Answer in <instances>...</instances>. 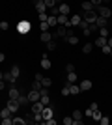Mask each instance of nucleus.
Here are the masks:
<instances>
[{
    "label": "nucleus",
    "instance_id": "nucleus-17",
    "mask_svg": "<svg viewBox=\"0 0 112 125\" xmlns=\"http://www.w3.org/2000/svg\"><path fill=\"white\" fill-rule=\"evenodd\" d=\"M41 67H43V69H51V60L47 58V54L41 58Z\"/></svg>",
    "mask_w": 112,
    "mask_h": 125
},
{
    "label": "nucleus",
    "instance_id": "nucleus-18",
    "mask_svg": "<svg viewBox=\"0 0 112 125\" xmlns=\"http://www.w3.org/2000/svg\"><path fill=\"white\" fill-rule=\"evenodd\" d=\"M80 21H82V15H73L71 17V26H79Z\"/></svg>",
    "mask_w": 112,
    "mask_h": 125
},
{
    "label": "nucleus",
    "instance_id": "nucleus-56",
    "mask_svg": "<svg viewBox=\"0 0 112 125\" xmlns=\"http://www.w3.org/2000/svg\"><path fill=\"white\" fill-rule=\"evenodd\" d=\"M103 2H110V0H103Z\"/></svg>",
    "mask_w": 112,
    "mask_h": 125
},
{
    "label": "nucleus",
    "instance_id": "nucleus-32",
    "mask_svg": "<svg viewBox=\"0 0 112 125\" xmlns=\"http://www.w3.org/2000/svg\"><path fill=\"white\" fill-rule=\"evenodd\" d=\"M17 101H19V104H26V103H30V101H28V95H19V97H17Z\"/></svg>",
    "mask_w": 112,
    "mask_h": 125
},
{
    "label": "nucleus",
    "instance_id": "nucleus-27",
    "mask_svg": "<svg viewBox=\"0 0 112 125\" xmlns=\"http://www.w3.org/2000/svg\"><path fill=\"white\" fill-rule=\"evenodd\" d=\"M65 39H67V43H71V45H77V43H79V37L73 36V34H71V36H67Z\"/></svg>",
    "mask_w": 112,
    "mask_h": 125
},
{
    "label": "nucleus",
    "instance_id": "nucleus-38",
    "mask_svg": "<svg viewBox=\"0 0 112 125\" xmlns=\"http://www.w3.org/2000/svg\"><path fill=\"white\" fill-rule=\"evenodd\" d=\"M47 30H51L49 22H47V21H41V32H47Z\"/></svg>",
    "mask_w": 112,
    "mask_h": 125
},
{
    "label": "nucleus",
    "instance_id": "nucleus-45",
    "mask_svg": "<svg viewBox=\"0 0 112 125\" xmlns=\"http://www.w3.org/2000/svg\"><path fill=\"white\" fill-rule=\"evenodd\" d=\"M65 71H67V73L75 71V65H73V63H67V65H65Z\"/></svg>",
    "mask_w": 112,
    "mask_h": 125
},
{
    "label": "nucleus",
    "instance_id": "nucleus-31",
    "mask_svg": "<svg viewBox=\"0 0 112 125\" xmlns=\"http://www.w3.org/2000/svg\"><path fill=\"white\" fill-rule=\"evenodd\" d=\"M45 45H47V51H56V39H52V41L45 43Z\"/></svg>",
    "mask_w": 112,
    "mask_h": 125
},
{
    "label": "nucleus",
    "instance_id": "nucleus-16",
    "mask_svg": "<svg viewBox=\"0 0 112 125\" xmlns=\"http://www.w3.org/2000/svg\"><path fill=\"white\" fill-rule=\"evenodd\" d=\"M82 10L84 11H92V10H95V6L92 4L90 0H84V2H82Z\"/></svg>",
    "mask_w": 112,
    "mask_h": 125
},
{
    "label": "nucleus",
    "instance_id": "nucleus-48",
    "mask_svg": "<svg viewBox=\"0 0 112 125\" xmlns=\"http://www.w3.org/2000/svg\"><path fill=\"white\" fill-rule=\"evenodd\" d=\"M47 13H39V21H47Z\"/></svg>",
    "mask_w": 112,
    "mask_h": 125
},
{
    "label": "nucleus",
    "instance_id": "nucleus-34",
    "mask_svg": "<svg viewBox=\"0 0 112 125\" xmlns=\"http://www.w3.org/2000/svg\"><path fill=\"white\" fill-rule=\"evenodd\" d=\"M99 123H101V125H108V123H110V118H108V116H101Z\"/></svg>",
    "mask_w": 112,
    "mask_h": 125
},
{
    "label": "nucleus",
    "instance_id": "nucleus-58",
    "mask_svg": "<svg viewBox=\"0 0 112 125\" xmlns=\"http://www.w3.org/2000/svg\"><path fill=\"white\" fill-rule=\"evenodd\" d=\"M0 118H2V116H0Z\"/></svg>",
    "mask_w": 112,
    "mask_h": 125
},
{
    "label": "nucleus",
    "instance_id": "nucleus-23",
    "mask_svg": "<svg viewBox=\"0 0 112 125\" xmlns=\"http://www.w3.org/2000/svg\"><path fill=\"white\" fill-rule=\"evenodd\" d=\"M34 123H45V120H43V116H41V112H37V114H34Z\"/></svg>",
    "mask_w": 112,
    "mask_h": 125
},
{
    "label": "nucleus",
    "instance_id": "nucleus-43",
    "mask_svg": "<svg viewBox=\"0 0 112 125\" xmlns=\"http://www.w3.org/2000/svg\"><path fill=\"white\" fill-rule=\"evenodd\" d=\"M8 28H10L8 22H6V21H0V30H8Z\"/></svg>",
    "mask_w": 112,
    "mask_h": 125
},
{
    "label": "nucleus",
    "instance_id": "nucleus-13",
    "mask_svg": "<svg viewBox=\"0 0 112 125\" xmlns=\"http://www.w3.org/2000/svg\"><path fill=\"white\" fill-rule=\"evenodd\" d=\"M95 24L99 26V28H103V26H107V24H108V19H105V17H101V15H97Z\"/></svg>",
    "mask_w": 112,
    "mask_h": 125
},
{
    "label": "nucleus",
    "instance_id": "nucleus-57",
    "mask_svg": "<svg viewBox=\"0 0 112 125\" xmlns=\"http://www.w3.org/2000/svg\"><path fill=\"white\" fill-rule=\"evenodd\" d=\"M110 56H112V51H110Z\"/></svg>",
    "mask_w": 112,
    "mask_h": 125
},
{
    "label": "nucleus",
    "instance_id": "nucleus-33",
    "mask_svg": "<svg viewBox=\"0 0 112 125\" xmlns=\"http://www.w3.org/2000/svg\"><path fill=\"white\" fill-rule=\"evenodd\" d=\"M97 32H99V36H103V37H108V28H107V26H103V28H99Z\"/></svg>",
    "mask_w": 112,
    "mask_h": 125
},
{
    "label": "nucleus",
    "instance_id": "nucleus-49",
    "mask_svg": "<svg viewBox=\"0 0 112 125\" xmlns=\"http://www.w3.org/2000/svg\"><path fill=\"white\" fill-rule=\"evenodd\" d=\"M90 108H92V110H97V108H99V104H97V103H92Z\"/></svg>",
    "mask_w": 112,
    "mask_h": 125
},
{
    "label": "nucleus",
    "instance_id": "nucleus-39",
    "mask_svg": "<svg viewBox=\"0 0 112 125\" xmlns=\"http://www.w3.org/2000/svg\"><path fill=\"white\" fill-rule=\"evenodd\" d=\"M101 51H103V52H105V54H110V51H112V47H110V45H108V43H107V45H103V47H101Z\"/></svg>",
    "mask_w": 112,
    "mask_h": 125
},
{
    "label": "nucleus",
    "instance_id": "nucleus-20",
    "mask_svg": "<svg viewBox=\"0 0 112 125\" xmlns=\"http://www.w3.org/2000/svg\"><path fill=\"white\" fill-rule=\"evenodd\" d=\"M69 94H71V84L65 82L64 86H62V95H69Z\"/></svg>",
    "mask_w": 112,
    "mask_h": 125
},
{
    "label": "nucleus",
    "instance_id": "nucleus-15",
    "mask_svg": "<svg viewBox=\"0 0 112 125\" xmlns=\"http://www.w3.org/2000/svg\"><path fill=\"white\" fill-rule=\"evenodd\" d=\"M4 80H6V84H15L17 82V78L11 73H4Z\"/></svg>",
    "mask_w": 112,
    "mask_h": 125
},
{
    "label": "nucleus",
    "instance_id": "nucleus-35",
    "mask_svg": "<svg viewBox=\"0 0 112 125\" xmlns=\"http://www.w3.org/2000/svg\"><path fill=\"white\" fill-rule=\"evenodd\" d=\"M82 116H84V114H82L80 110H75V112H73V120H82Z\"/></svg>",
    "mask_w": 112,
    "mask_h": 125
},
{
    "label": "nucleus",
    "instance_id": "nucleus-4",
    "mask_svg": "<svg viewBox=\"0 0 112 125\" xmlns=\"http://www.w3.org/2000/svg\"><path fill=\"white\" fill-rule=\"evenodd\" d=\"M6 106H8V108L11 110V114H15L17 110L21 108V104H19V101H17V99H10V101H8V104H6Z\"/></svg>",
    "mask_w": 112,
    "mask_h": 125
},
{
    "label": "nucleus",
    "instance_id": "nucleus-3",
    "mask_svg": "<svg viewBox=\"0 0 112 125\" xmlns=\"http://www.w3.org/2000/svg\"><path fill=\"white\" fill-rule=\"evenodd\" d=\"M82 17H84V21H86V22H90V24H92V22H95V19H97V11H95V10L84 11V15H82Z\"/></svg>",
    "mask_w": 112,
    "mask_h": 125
},
{
    "label": "nucleus",
    "instance_id": "nucleus-19",
    "mask_svg": "<svg viewBox=\"0 0 112 125\" xmlns=\"http://www.w3.org/2000/svg\"><path fill=\"white\" fill-rule=\"evenodd\" d=\"M107 39L108 37H103V36H99L95 39V43H93V45H97V47H103V45H107Z\"/></svg>",
    "mask_w": 112,
    "mask_h": 125
},
{
    "label": "nucleus",
    "instance_id": "nucleus-50",
    "mask_svg": "<svg viewBox=\"0 0 112 125\" xmlns=\"http://www.w3.org/2000/svg\"><path fill=\"white\" fill-rule=\"evenodd\" d=\"M82 123H84L82 120H73V125H82Z\"/></svg>",
    "mask_w": 112,
    "mask_h": 125
},
{
    "label": "nucleus",
    "instance_id": "nucleus-21",
    "mask_svg": "<svg viewBox=\"0 0 112 125\" xmlns=\"http://www.w3.org/2000/svg\"><path fill=\"white\" fill-rule=\"evenodd\" d=\"M65 78H67V82H69V84H75V82H77V75H75V71L67 73V77H65Z\"/></svg>",
    "mask_w": 112,
    "mask_h": 125
},
{
    "label": "nucleus",
    "instance_id": "nucleus-41",
    "mask_svg": "<svg viewBox=\"0 0 112 125\" xmlns=\"http://www.w3.org/2000/svg\"><path fill=\"white\" fill-rule=\"evenodd\" d=\"M92 118H93L95 121H99V120H101V112H99V108H97V110H93V116H92Z\"/></svg>",
    "mask_w": 112,
    "mask_h": 125
},
{
    "label": "nucleus",
    "instance_id": "nucleus-1",
    "mask_svg": "<svg viewBox=\"0 0 112 125\" xmlns=\"http://www.w3.org/2000/svg\"><path fill=\"white\" fill-rule=\"evenodd\" d=\"M17 32H19V34H28V32H30V22L28 21H19L17 22Z\"/></svg>",
    "mask_w": 112,
    "mask_h": 125
},
{
    "label": "nucleus",
    "instance_id": "nucleus-12",
    "mask_svg": "<svg viewBox=\"0 0 112 125\" xmlns=\"http://www.w3.org/2000/svg\"><path fill=\"white\" fill-rule=\"evenodd\" d=\"M47 22H49V26H51V28H54V26L58 24V15H49V17H47Z\"/></svg>",
    "mask_w": 112,
    "mask_h": 125
},
{
    "label": "nucleus",
    "instance_id": "nucleus-28",
    "mask_svg": "<svg viewBox=\"0 0 112 125\" xmlns=\"http://www.w3.org/2000/svg\"><path fill=\"white\" fill-rule=\"evenodd\" d=\"M92 49H93V45H92V43H86V45H82V52H84V54H90Z\"/></svg>",
    "mask_w": 112,
    "mask_h": 125
},
{
    "label": "nucleus",
    "instance_id": "nucleus-47",
    "mask_svg": "<svg viewBox=\"0 0 112 125\" xmlns=\"http://www.w3.org/2000/svg\"><path fill=\"white\" fill-rule=\"evenodd\" d=\"M92 116H93V110H92V108H86V118H92Z\"/></svg>",
    "mask_w": 112,
    "mask_h": 125
},
{
    "label": "nucleus",
    "instance_id": "nucleus-6",
    "mask_svg": "<svg viewBox=\"0 0 112 125\" xmlns=\"http://www.w3.org/2000/svg\"><path fill=\"white\" fill-rule=\"evenodd\" d=\"M26 95H28V101H30V103H36V101H39V97H41V94H39L37 90H30Z\"/></svg>",
    "mask_w": 112,
    "mask_h": 125
},
{
    "label": "nucleus",
    "instance_id": "nucleus-5",
    "mask_svg": "<svg viewBox=\"0 0 112 125\" xmlns=\"http://www.w3.org/2000/svg\"><path fill=\"white\" fill-rule=\"evenodd\" d=\"M79 86H80V92H90V90L93 88V82H92V80H88V78H84Z\"/></svg>",
    "mask_w": 112,
    "mask_h": 125
},
{
    "label": "nucleus",
    "instance_id": "nucleus-30",
    "mask_svg": "<svg viewBox=\"0 0 112 125\" xmlns=\"http://www.w3.org/2000/svg\"><path fill=\"white\" fill-rule=\"evenodd\" d=\"M80 94V86L79 84H71V95H77Z\"/></svg>",
    "mask_w": 112,
    "mask_h": 125
},
{
    "label": "nucleus",
    "instance_id": "nucleus-9",
    "mask_svg": "<svg viewBox=\"0 0 112 125\" xmlns=\"http://www.w3.org/2000/svg\"><path fill=\"white\" fill-rule=\"evenodd\" d=\"M41 116H43V120H49V118L54 116V110L51 108V106H45V108L41 110Z\"/></svg>",
    "mask_w": 112,
    "mask_h": 125
},
{
    "label": "nucleus",
    "instance_id": "nucleus-46",
    "mask_svg": "<svg viewBox=\"0 0 112 125\" xmlns=\"http://www.w3.org/2000/svg\"><path fill=\"white\" fill-rule=\"evenodd\" d=\"M90 2H92V4H93V6H95V8H99V6H101V2H103V0H90Z\"/></svg>",
    "mask_w": 112,
    "mask_h": 125
},
{
    "label": "nucleus",
    "instance_id": "nucleus-8",
    "mask_svg": "<svg viewBox=\"0 0 112 125\" xmlns=\"http://www.w3.org/2000/svg\"><path fill=\"white\" fill-rule=\"evenodd\" d=\"M8 95H10V99H17L19 97V90L15 88V84H10V88H8Z\"/></svg>",
    "mask_w": 112,
    "mask_h": 125
},
{
    "label": "nucleus",
    "instance_id": "nucleus-2",
    "mask_svg": "<svg viewBox=\"0 0 112 125\" xmlns=\"http://www.w3.org/2000/svg\"><path fill=\"white\" fill-rule=\"evenodd\" d=\"M97 15H101V17H105V19H110V15H112V11H110V8H107V6H99L97 8Z\"/></svg>",
    "mask_w": 112,
    "mask_h": 125
},
{
    "label": "nucleus",
    "instance_id": "nucleus-54",
    "mask_svg": "<svg viewBox=\"0 0 112 125\" xmlns=\"http://www.w3.org/2000/svg\"><path fill=\"white\" fill-rule=\"evenodd\" d=\"M0 80H4V73L2 71H0Z\"/></svg>",
    "mask_w": 112,
    "mask_h": 125
},
{
    "label": "nucleus",
    "instance_id": "nucleus-29",
    "mask_svg": "<svg viewBox=\"0 0 112 125\" xmlns=\"http://www.w3.org/2000/svg\"><path fill=\"white\" fill-rule=\"evenodd\" d=\"M39 101H41V103L45 104V106H47V104H51V97H49V94L41 95V97H39Z\"/></svg>",
    "mask_w": 112,
    "mask_h": 125
},
{
    "label": "nucleus",
    "instance_id": "nucleus-10",
    "mask_svg": "<svg viewBox=\"0 0 112 125\" xmlns=\"http://www.w3.org/2000/svg\"><path fill=\"white\" fill-rule=\"evenodd\" d=\"M52 39H54V36H52V32H51V30L41 32V41L43 43H49V41H52Z\"/></svg>",
    "mask_w": 112,
    "mask_h": 125
},
{
    "label": "nucleus",
    "instance_id": "nucleus-25",
    "mask_svg": "<svg viewBox=\"0 0 112 125\" xmlns=\"http://www.w3.org/2000/svg\"><path fill=\"white\" fill-rule=\"evenodd\" d=\"M51 84H52V80L49 77H43L41 78V86H45V88H51Z\"/></svg>",
    "mask_w": 112,
    "mask_h": 125
},
{
    "label": "nucleus",
    "instance_id": "nucleus-40",
    "mask_svg": "<svg viewBox=\"0 0 112 125\" xmlns=\"http://www.w3.org/2000/svg\"><path fill=\"white\" fill-rule=\"evenodd\" d=\"M2 125H13V118H2Z\"/></svg>",
    "mask_w": 112,
    "mask_h": 125
},
{
    "label": "nucleus",
    "instance_id": "nucleus-51",
    "mask_svg": "<svg viewBox=\"0 0 112 125\" xmlns=\"http://www.w3.org/2000/svg\"><path fill=\"white\" fill-rule=\"evenodd\" d=\"M6 88V80H0V90H4Z\"/></svg>",
    "mask_w": 112,
    "mask_h": 125
},
{
    "label": "nucleus",
    "instance_id": "nucleus-52",
    "mask_svg": "<svg viewBox=\"0 0 112 125\" xmlns=\"http://www.w3.org/2000/svg\"><path fill=\"white\" fill-rule=\"evenodd\" d=\"M4 60H6V54H4V52H0V62H4Z\"/></svg>",
    "mask_w": 112,
    "mask_h": 125
},
{
    "label": "nucleus",
    "instance_id": "nucleus-26",
    "mask_svg": "<svg viewBox=\"0 0 112 125\" xmlns=\"http://www.w3.org/2000/svg\"><path fill=\"white\" fill-rule=\"evenodd\" d=\"M0 116H2V118H11V110L8 108V106H6V108H2V110H0Z\"/></svg>",
    "mask_w": 112,
    "mask_h": 125
},
{
    "label": "nucleus",
    "instance_id": "nucleus-11",
    "mask_svg": "<svg viewBox=\"0 0 112 125\" xmlns=\"http://www.w3.org/2000/svg\"><path fill=\"white\" fill-rule=\"evenodd\" d=\"M43 108H45V104H43L41 101H36V103H32V114H37V112H41Z\"/></svg>",
    "mask_w": 112,
    "mask_h": 125
},
{
    "label": "nucleus",
    "instance_id": "nucleus-36",
    "mask_svg": "<svg viewBox=\"0 0 112 125\" xmlns=\"http://www.w3.org/2000/svg\"><path fill=\"white\" fill-rule=\"evenodd\" d=\"M45 6H47V10H51L56 6V0H45Z\"/></svg>",
    "mask_w": 112,
    "mask_h": 125
},
{
    "label": "nucleus",
    "instance_id": "nucleus-44",
    "mask_svg": "<svg viewBox=\"0 0 112 125\" xmlns=\"http://www.w3.org/2000/svg\"><path fill=\"white\" fill-rule=\"evenodd\" d=\"M45 123H47V125H56V120H54V116H52V118H49V120H45Z\"/></svg>",
    "mask_w": 112,
    "mask_h": 125
},
{
    "label": "nucleus",
    "instance_id": "nucleus-22",
    "mask_svg": "<svg viewBox=\"0 0 112 125\" xmlns=\"http://www.w3.org/2000/svg\"><path fill=\"white\" fill-rule=\"evenodd\" d=\"M10 73H11V75H13V77L17 78V77H19V75H21V67H19V65H13V67L10 69Z\"/></svg>",
    "mask_w": 112,
    "mask_h": 125
},
{
    "label": "nucleus",
    "instance_id": "nucleus-37",
    "mask_svg": "<svg viewBox=\"0 0 112 125\" xmlns=\"http://www.w3.org/2000/svg\"><path fill=\"white\" fill-rule=\"evenodd\" d=\"M41 88H43V86H41V82H39V80H34V84H32V90H37V92H39Z\"/></svg>",
    "mask_w": 112,
    "mask_h": 125
},
{
    "label": "nucleus",
    "instance_id": "nucleus-42",
    "mask_svg": "<svg viewBox=\"0 0 112 125\" xmlns=\"http://www.w3.org/2000/svg\"><path fill=\"white\" fill-rule=\"evenodd\" d=\"M64 123L65 125H73V116H65V118H64Z\"/></svg>",
    "mask_w": 112,
    "mask_h": 125
},
{
    "label": "nucleus",
    "instance_id": "nucleus-53",
    "mask_svg": "<svg viewBox=\"0 0 112 125\" xmlns=\"http://www.w3.org/2000/svg\"><path fill=\"white\" fill-rule=\"evenodd\" d=\"M107 43H108V45L112 47V37H108V39H107Z\"/></svg>",
    "mask_w": 112,
    "mask_h": 125
},
{
    "label": "nucleus",
    "instance_id": "nucleus-14",
    "mask_svg": "<svg viewBox=\"0 0 112 125\" xmlns=\"http://www.w3.org/2000/svg\"><path fill=\"white\" fill-rule=\"evenodd\" d=\"M36 10H37V13H45V11H47V6H45V2H37L36 0Z\"/></svg>",
    "mask_w": 112,
    "mask_h": 125
},
{
    "label": "nucleus",
    "instance_id": "nucleus-55",
    "mask_svg": "<svg viewBox=\"0 0 112 125\" xmlns=\"http://www.w3.org/2000/svg\"><path fill=\"white\" fill-rule=\"evenodd\" d=\"M37 2H45V0H37Z\"/></svg>",
    "mask_w": 112,
    "mask_h": 125
},
{
    "label": "nucleus",
    "instance_id": "nucleus-24",
    "mask_svg": "<svg viewBox=\"0 0 112 125\" xmlns=\"http://www.w3.org/2000/svg\"><path fill=\"white\" fill-rule=\"evenodd\" d=\"M13 125H26V118H13Z\"/></svg>",
    "mask_w": 112,
    "mask_h": 125
},
{
    "label": "nucleus",
    "instance_id": "nucleus-7",
    "mask_svg": "<svg viewBox=\"0 0 112 125\" xmlns=\"http://www.w3.org/2000/svg\"><path fill=\"white\" fill-rule=\"evenodd\" d=\"M58 13H60V15H69V13H71V8H69V4L62 2V4L58 6Z\"/></svg>",
    "mask_w": 112,
    "mask_h": 125
}]
</instances>
